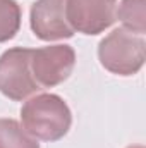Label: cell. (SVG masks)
Here are the masks:
<instances>
[{
  "label": "cell",
  "instance_id": "cell-1",
  "mask_svg": "<svg viewBox=\"0 0 146 148\" xmlns=\"http://www.w3.org/2000/svg\"><path fill=\"white\" fill-rule=\"evenodd\" d=\"M23 127L36 140L59 141L72 124V112L69 105L53 93H41L29 98L21 109Z\"/></svg>",
  "mask_w": 146,
  "mask_h": 148
},
{
  "label": "cell",
  "instance_id": "cell-2",
  "mask_svg": "<svg viewBox=\"0 0 146 148\" xmlns=\"http://www.w3.org/2000/svg\"><path fill=\"white\" fill-rule=\"evenodd\" d=\"M100 64L112 74L132 76L146 60V41L126 28H117L98 45Z\"/></svg>",
  "mask_w": 146,
  "mask_h": 148
},
{
  "label": "cell",
  "instance_id": "cell-3",
  "mask_svg": "<svg viewBox=\"0 0 146 148\" xmlns=\"http://www.w3.org/2000/svg\"><path fill=\"white\" fill-rule=\"evenodd\" d=\"M41 86L33 77L31 48H9L0 55V93L14 102L35 95Z\"/></svg>",
  "mask_w": 146,
  "mask_h": 148
},
{
  "label": "cell",
  "instance_id": "cell-4",
  "mask_svg": "<svg viewBox=\"0 0 146 148\" xmlns=\"http://www.w3.org/2000/svg\"><path fill=\"white\" fill-rule=\"evenodd\" d=\"M76 52L71 45H48L31 50V71L43 88H53L64 83L74 71Z\"/></svg>",
  "mask_w": 146,
  "mask_h": 148
},
{
  "label": "cell",
  "instance_id": "cell-5",
  "mask_svg": "<svg viewBox=\"0 0 146 148\" xmlns=\"http://www.w3.org/2000/svg\"><path fill=\"white\" fill-rule=\"evenodd\" d=\"M65 17L74 33L100 35L115 23V2L65 0Z\"/></svg>",
  "mask_w": 146,
  "mask_h": 148
},
{
  "label": "cell",
  "instance_id": "cell-6",
  "mask_svg": "<svg viewBox=\"0 0 146 148\" xmlns=\"http://www.w3.org/2000/svg\"><path fill=\"white\" fill-rule=\"evenodd\" d=\"M29 24L35 36L43 41L74 36V29L65 17V0H36L31 5Z\"/></svg>",
  "mask_w": 146,
  "mask_h": 148
},
{
  "label": "cell",
  "instance_id": "cell-7",
  "mask_svg": "<svg viewBox=\"0 0 146 148\" xmlns=\"http://www.w3.org/2000/svg\"><path fill=\"white\" fill-rule=\"evenodd\" d=\"M120 21L126 29L143 35L146 33V0H122L115 7V21Z\"/></svg>",
  "mask_w": 146,
  "mask_h": 148
},
{
  "label": "cell",
  "instance_id": "cell-8",
  "mask_svg": "<svg viewBox=\"0 0 146 148\" xmlns=\"http://www.w3.org/2000/svg\"><path fill=\"white\" fill-rule=\"evenodd\" d=\"M0 148H40V143L17 121L0 119Z\"/></svg>",
  "mask_w": 146,
  "mask_h": 148
},
{
  "label": "cell",
  "instance_id": "cell-9",
  "mask_svg": "<svg viewBox=\"0 0 146 148\" xmlns=\"http://www.w3.org/2000/svg\"><path fill=\"white\" fill-rule=\"evenodd\" d=\"M21 28V7L16 0H0V43L17 35Z\"/></svg>",
  "mask_w": 146,
  "mask_h": 148
},
{
  "label": "cell",
  "instance_id": "cell-10",
  "mask_svg": "<svg viewBox=\"0 0 146 148\" xmlns=\"http://www.w3.org/2000/svg\"><path fill=\"white\" fill-rule=\"evenodd\" d=\"M127 148H145L143 145H132V147H127Z\"/></svg>",
  "mask_w": 146,
  "mask_h": 148
},
{
  "label": "cell",
  "instance_id": "cell-11",
  "mask_svg": "<svg viewBox=\"0 0 146 148\" xmlns=\"http://www.w3.org/2000/svg\"><path fill=\"white\" fill-rule=\"evenodd\" d=\"M113 2H115V0H113Z\"/></svg>",
  "mask_w": 146,
  "mask_h": 148
}]
</instances>
